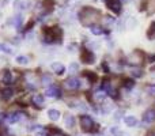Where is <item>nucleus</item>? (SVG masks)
Wrapping results in <instances>:
<instances>
[{
  "label": "nucleus",
  "instance_id": "nucleus-1",
  "mask_svg": "<svg viewBox=\"0 0 155 136\" xmlns=\"http://www.w3.org/2000/svg\"><path fill=\"white\" fill-rule=\"evenodd\" d=\"M99 16H101V12H99L97 8H93V7H83L82 10L79 11V21L83 26L86 27H91L98 22Z\"/></svg>",
  "mask_w": 155,
  "mask_h": 136
},
{
  "label": "nucleus",
  "instance_id": "nucleus-2",
  "mask_svg": "<svg viewBox=\"0 0 155 136\" xmlns=\"http://www.w3.org/2000/svg\"><path fill=\"white\" fill-rule=\"evenodd\" d=\"M42 32H44V37H45L46 42H49V44L61 42L63 30L59 26H45Z\"/></svg>",
  "mask_w": 155,
  "mask_h": 136
},
{
  "label": "nucleus",
  "instance_id": "nucleus-3",
  "mask_svg": "<svg viewBox=\"0 0 155 136\" xmlns=\"http://www.w3.org/2000/svg\"><path fill=\"white\" fill-rule=\"evenodd\" d=\"M93 127H94V121L90 116H82L80 117V128H82L83 132H90L93 131Z\"/></svg>",
  "mask_w": 155,
  "mask_h": 136
},
{
  "label": "nucleus",
  "instance_id": "nucleus-4",
  "mask_svg": "<svg viewBox=\"0 0 155 136\" xmlns=\"http://www.w3.org/2000/svg\"><path fill=\"white\" fill-rule=\"evenodd\" d=\"M80 59L84 64H93L95 61V57H94V53L91 51H88L87 48H82V53H80Z\"/></svg>",
  "mask_w": 155,
  "mask_h": 136
},
{
  "label": "nucleus",
  "instance_id": "nucleus-5",
  "mask_svg": "<svg viewBox=\"0 0 155 136\" xmlns=\"http://www.w3.org/2000/svg\"><path fill=\"white\" fill-rule=\"evenodd\" d=\"M105 3H106L107 8L109 10H112L114 14H120L121 11V0H105Z\"/></svg>",
  "mask_w": 155,
  "mask_h": 136
},
{
  "label": "nucleus",
  "instance_id": "nucleus-6",
  "mask_svg": "<svg viewBox=\"0 0 155 136\" xmlns=\"http://www.w3.org/2000/svg\"><path fill=\"white\" fill-rule=\"evenodd\" d=\"M45 94L48 97H51V98H59V97H61V90L59 87H56V86H49L46 88Z\"/></svg>",
  "mask_w": 155,
  "mask_h": 136
},
{
  "label": "nucleus",
  "instance_id": "nucleus-7",
  "mask_svg": "<svg viewBox=\"0 0 155 136\" xmlns=\"http://www.w3.org/2000/svg\"><path fill=\"white\" fill-rule=\"evenodd\" d=\"M142 60H143V53L139 51L134 52V53L128 57V63H131V64H140Z\"/></svg>",
  "mask_w": 155,
  "mask_h": 136
},
{
  "label": "nucleus",
  "instance_id": "nucleus-8",
  "mask_svg": "<svg viewBox=\"0 0 155 136\" xmlns=\"http://www.w3.org/2000/svg\"><path fill=\"white\" fill-rule=\"evenodd\" d=\"M155 121V109H148L147 112L143 114V123L151 124Z\"/></svg>",
  "mask_w": 155,
  "mask_h": 136
},
{
  "label": "nucleus",
  "instance_id": "nucleus-9",
  "mask_svg": "<svg viewBox=\"0 0 155 136\" xmlns=\"http://www.w3.org/2000/svg\"><path fill=\"white\" fill-rule=\"evenodd\" d=\"M65 86H67V88H70V90H75L80 86V82L76 79V78H70V79L65 80Z\"/></svg>",
  "mask_w": 155,
  "mask_h": 136
},
{
  "label": "nucleus",
  "instance_id": "nucleus-10",
  "mask_svg": "<svg viewBox=\"0 0 155 136\" xmlns=\"http://www.w3.org/2000/svg\"><path fill=\"white\" fill-rule=\"evenodd\" d=\"M83 76H84L90 83H95L97 80H98V75H97L95 72H91V71H84L83 72Z\"/></svg>",
  "mask_w": 155,
  "mask_h": 136
},
{
  "label": "nucleus",
  "instance_id": "nucleus-11",
  "mask_svg": "<svg viewBox=\"0 0 155 136\" xmlns=\"http://www.w3.org/2000/svg\"><path fill=\"white\" fill-rule=\"evenodd\" d=\"M52 71L57 75H63L65 71V67L61 64V63H53V64H52Z\"/></svg>",
  "mask_w": 155,
  "mask_h": 136
},
{
  "label": "nucleus",
  "instance_id": "nucleus-12",
  "mask_svg": "<svg viewBox=\"0 0 155 136\" xmlns=\"http://www.w3.org/2000/svg\"><path fill=\"white\" fill-rule=\"evenodd\" d=\"M106 95H107V93L105 90H98V91L94 93V99L98 101V102H102L105 98H106Z\"/></svg>",
  "mask_w": 155,
  "mask_h": 136
},
{
  "label": "nucleus",
  "instance_id": "nucleus-13",
  "mask_svg": "<svg viewBox=\"0 0 155 136\" xmlns=\"http://www.w3.org/2000/svg\"><path fill=\"white\" fill-rule=\"evenodd\" d=\"M64 125H67L68 128H72L75 125V117L72 114H67L64 117Z\"/></svg>",
  "mask_w": 155,
  "mask_h": 136
},
{
  "label": "nucleus",
  "instance_id": "nucleus-14",
  "mask_svg": "<svg viewBox=\"0 0 155 136\" xmlns=\"http://www.w3.org/2000/svg\"><path fill=\"white\" fill-rule=\"evenodd\" d=\"M33 104H34L37 108H40V109H41V108L44 106V97L40 95V94L34 95V97H33Z\"/></svg>",
  "mask_w": 155,
  "mask_h": 136
},
{
  "label": "nucleus",
  "instance_id": "nucleus-15",
  "mask_svg": "<svg viewBox=\"0 0 155 136\" xmlns=\"http://www.w3.org/2000/svg\"><path fill=\"white\" fill-rule=\"evenodd\" d=\"M124 123H125L128 127H136L137 125V120H136V117H134V116H127V117L124 118Z\"/></svg>",
  "mask_w": 155,
  "mask_h": 136
},
{
  "label": "nucleus",
  "instance_id": "nucleus-16",
  "mask_svg": "<svg viewBox=\"0 0 155 136\" xmlns=\"http://www.w3.org/2000/svg\"><path fill=\"white\" fill-rule=\"evenodd\" d=\"M3 82L5 85H11L12 83V74H11V71H8V69L4 71V74H3Z\"/></svg>",
  "mask_w": 155,
  "mask_h": 136
},
{
  "label": "nucleus",
  "instance_id": "nucleus-17",
  "mask_svg": "<svg viewBox=\"0 0 155 136\" xmlns=\"http://www.w3.org/2000/svg\"><path fill=\"white\" fill-rule=\"evenodd\" d=\"M48 116H49V118H51V120L57 121L60 118V112H59V110H56V109H49Z\"/></svg>",
  "mask_w": 155,
  "mask_h": 136
},
{
  "label": "nucleus",
  "instance_id": "nucleus-18",
  "mask_svg": "<svg viewBox=\"0 0 155 136\" xmlns=\"http://www.w3.org/2000/svg\"><path fill=\"white\" fill-rule=\"evenodd\" d=\"M147 37H148V40H154L155 38V22H151L150 23V27L147 30Z\"/></svg>",
  "mask_w": 155,
  "mask_h": 136
},
{
  "label": "nucleus",
  "instance_id": "nucleus-19",
  "mask_svg": "<svg viewBox=\"0 0 155 136\" xmlns=\"http://www.w3.org/2000/svg\"><path fill=\"white\" fill-rule=\"evenodd\" d=\"M90 32L93 33L94 35H101L102 33H104V29H102L101 26H98V25H94V26L90 27Z\"/></svg>",
  "mask_w": 155,
  "mask_h": 136
},
{
  "label": "nucleus",
  "instance_id": "nucleus-20",
  "mask_svg": "<svg viewBox=\"0 0 155 136\" xmlns=\"http://www.w3.org/2000/svg\"><path fill=\"white\" fill-rule=\"evenodd\" d=\"M12 95H14V90H12V88H10V87H8V88H4V90L2 91V97H3L4 99H10Z\"/></svg>",
  "mask_w": 155,
  "mask_h": 136
},
{
  "label": "nucleus",
  "instance_id": "nucleus-21",
  "mask_svg": "<svg viewBox=\"0 0 155 136\" xmlns=\"http://www.w3.org/2000/svg\"><path fill=\"white\" fill-rule=\"evenodd\" d=\"M16 63H18V64H21V65H27V64H29V57L18 56V57H16Z\"/></svg>",
  "mask_w": 155,
  "mask_h": 136
},
{
  "label": "nucleus",
  "instance_id": "nucleus-22",
  "mask_svg": "<svg viewBox=\"0 0 155 136\" xmlns=\"http://www.w3.org/2000/svg\"><path fill=\"white\" fill-rule=\"evenodd\" d=\"M41 80H42V85H44V86H51V85H52V78L49 76L48 74L44 75L42 79H41Z\"/></svg>",
  "mask_w": 155,
  "mask_h": 136
},
{
  "label": "nucleus",
  "instance_id": "nucleus-23",
  "mask_svg": "<svg viewBox=\"0 0 155 136\" xmlns=\"http://www.w3.org/2000/svg\"><path fill=\"white\" fill-rule=\"evenodd\" d=\"M132 76H135V78H142V76H143V71H142V69H139V68L132 69Z\"/></svg>",
  "mask_w": 155,
  "mask_h": 136
},
{
  "label": "nucleus",
  "instance_id": "nucleus-24",
  "mask_svg": "<svg viewBox=\"0 0 155 136\" xmlns=\"http://www.w3.org/2000/svg\"><path fill=\"white\" fill-rule=\"evenodd\" d=\"M19 118H21V114L15 113V114H11L10 117H8V121H10V123H16V121H19Z\"/></svg>",
  "mask_w": 155,
  "mask_h": 136
},
{
  "label": "nucleus",
  "instance_id": "nucleus-25",
  "mask_svg": "<svg viewBox=\"0 0 155 136\" xmlns=\"http://www.w3.org/2000/svg\"><path fill=\"white\" fill-rule=\"evenodd\" d=\"M124 86H125L127 88H132L135 86V82L132 79H125L124 80Z\"/></svg>",
  "mask_w": 155,
  "mask_h": 136
},
{
  "label": "nucleus",
  "instance_id": "nucleus-26",
  "mask_svg": "<svg viewBox=\"0 0 155 136\" xmlns=\"http://www.w3.org/2000/svg\"><path fill=\"white\" fill-rule=\"evenodd\" d=\"M147 93L150 94V95H155V85L147 86Z\"/></svg>",
  "mask_w": 155,
  "mask_h": 136
},
{
  "label": "nucleus",
  "instance_id": "nucleus-27",
  "mask_svg": "<svg viewBox=\"0 0 155 136\" xmlns=\"http://www.w3.org/2000/svg\"><path fill=\"white\" fill-rule=\"evenodd\" d=\"M35 136H46V131L44 128H40L37 132H35Z\"/></svg>",
  "mask_w": 155,
  "mask_h": 136
},
{
  "label": "nucleus",
  "instance_id": "nucleus-28",
  "mask_svg": "<svg viewBox=\"0 0 155 136\" xmlns=\"http://www.w3.org/2000/svg\"><path fill=\"white\" fill-rule=\"evenodd\" d=\"M78 69H79V65H78L76 63H72V64L70 65V71H71V72H76Z\"/></svg>",
  "mask_w": 155,
  "mask_h": 136
},
{
  "label": "nucleus",
  "instance_id": "nucleus-29",
  "mask_svg": "<svg viewBox=\"0 0 155 136\" xmlns=\"http://www.w3.org/2000/svg\"><path fill=\"white\" fill-rule=\"evenodd\" d=\"M110 131H112V134H113V135L123 136V134H121V131H120V129H118V128H116V127H114V128H112V129H110Z\"/></svg>",
  "mask_w": 155,
  "mask_h": 136
},
{
  "label": "nucleus",
  "instance_id": "nucleus-30",
  "mask_svg": "<svg viewBox=\"0 0 155 136\" xmlns=\"http://www.w3.org/2000/svg\"><path fill=\"white\" fill-rule=\"evenodd\" d=\"M105 22H106V23H113V22H114V18H112V16L110 15H105Z\"/></svg>",
  "mask_w": 155,
  "mask_h": 136
},
{
  "label": "nucleus",
  "instance_id": "nucleus-31",
  "mask_svg": "<svg viewBox=\"0 0 155 136\" xmlns=\"http://www.w3.org/2000/svg\"><path fill=\"white\" fill-rule=\"evenodd\" d=\"M21 23H22V16H21V15H18V16L15 18V26H16V27H19V26H21Z\"/></svg>",
  "mask_w": 155,
  "mask_h": 136
},
{
  "label": "nucleus",
  "instance_id": "nucleus-32",
  "mask_svg": "<svg viewBox=\"0 0 155 136\" xmlns=\"http://www.w3.org/2000/svg\"><path fill=\"white\" fill-rule=\"evenodd\" d=\"M67 2L68 0H53V3H57V4H60V5L67 4Z\"/></svg>",
  "mask_w": 155,
  "mask_h": 136
},
{
  "label": "nucleus",
  "instance_id": "nucleus-33",
  "mask_svg": "<svg viewBox=\"0 0 155 136\" xmlns=\"http://www.w3.org/2000/svg\"><path fill=\"white\" fill-rule=\"evenodd\" d=\"M2 48H3V51L7 52V53H11V52H12L10 48H8V46H5V45H2Z\"/></svg>",
  "mask_w": 155,
  "mask_h": 136
},
{
  "label": "nucleus",
  "instance_id": "nucleus-34",
  "mask_svg": "<svg viewBox=\"0 0 155 136\" xmlns=\"http://www.w3.org/2000/svg\"><path fill=\"white\" fill-rule=\"evenodd\" d=\"M33 25H34V21H30V22H29V25L26 26V30H30V29H31Z\"/></svg>",
  "mask_w": 155,
  "mask_h": 136
},
{
  "label": "nucleus",
  "instance_id": "nucleus-35",
  "mask_svg": "<svg viewBox=\"0 0 155 136\" xmlns=\"http://www.w3.org/2000/svg\"><path fill=\"white\" fill-rule=\"evenodd\" d=\"M102 68H105V72H109V67H107L106 63H102Z\"/></svg>",
  "mask_w": 155,
  "mask_h": 136
},
{
  "label": "nucleus",
  "instance_id": "nucleus-36",
  "mask_svg": "<svg viewBox=\"0 0 155 136\" xmlns=\"http://www.w3.org/2000/svg\"><path fill=\"white\" fill-rule=\"evenodd\" d=\"M148 61H150V63H154L155 61V55H154V56H150V60H148Z\"/></svg>",
  "mask_w": 155,
  "mask_h": 136
},
{
  "label": "nucleus",
  "instance_id": "nucleus-37",
  "mask_svg": "<svg viewBox=\"0 0 155 136\" xmlns=\"http://www.w3.org/2000/svg\"><path fill=\"white\" fill-rule=\"evenodd\" d=\"M49 136H61L60 134H56V135H49Z\"/></svg>",
  "mask_w": 155,
  "mask_h": 136
}]
</instances>
